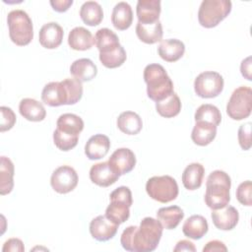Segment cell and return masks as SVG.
Segmentation results:
<instances>
[{"instance_id": "11", "label": "cell", "mask_w": 252, "mask_h": 252, "mask_svg": "<svg viewBox=\"0 0 252 252\" xmlns=\"http://www.w3.org/2000/svg\"><path fill=\"white\" fill-rule=\"evenodd\" d=\"M41 99L49 106L69 105L68 94L62 81L46 84L41 92Z\"/></svg>"}, {"instance_id": "34", "label": "cell", "mask_w": 252, "mask_h": 252, "mask_svg": "<svg viewBox=\"0 0 252 252\" xmlns=\"http://www.w3.org/2000/svg\"><path fill=\"white\" fill-rule=\"evenodd\" d=\"M156 109L160 116L165 118H172L176 116L181 110L180 98L175 93H172L166 98L156 102Z\"/></svg>"}, {"instance_id": "32", "label": "cell", "mask_w": 252, "mask_h": 252, "mask_svg": "<svg viewBox=\"0 0 252 252\" xmlns=\"http://www.w3.org/2000/svg\"><path fill=\"white\" fill-rule=\"evenodd\" d=\"M80 17L82 21L91 27L100 24L103 19V11L101 6L95 1L85 2L80 9Z\"/></svg>"}, {"instance_id": "36", "label": "cell", "mask_w": 252, "mask_h": 252, "mask_svg": "<svg viewBox=\"0 0 252 252\" xmlns=\"http://www.w3.org/2000/svg\"><path fill=\"white\" fill-rule=\"evenodd\" d=\"M126 58H127V54L122 45L111 52L99 53V61L104 67L109 69H113L121 66L126 61Z\"/></svg>"}, {"instance_id": "13", "label": "cell", "mask_w": 252, "mask_h": 252, "mask_svg": "<svg viewBox=\"0 0 252 252\" xmlns=\"http://www.w3.org/2000/svg\"><path fill=\"white\" fill-rule=\"evenodd\" d=\"M120 175L113 170L108 161L94 164L90 169V179L100 187H108L119 179Z\"/></svg>"}, {"instance_id": "42", "label": "cell", "mask_w": 252, "mask_h": 252, "mask_svg": "<svg viewBox=\"0 0 252 252\" xmlns=\"http://www.w3.org/2000/svg\"><path fill=\"white\" fill-rule=\"evenodd\" d=\"M25 250L24 243L21 239L19 238H10L8 239L2 248L3 252L7 251H18V252H23Z\"/></svg>"}, {"instance_id": "22", "label": "cell", "mask_w": 252, "mask_h": 252, "mask_svg": "<svg viewBox=\"0 0 252 252\" xmlns=\"http://www.w3.org/2000/svg\"><path fill=\"white\" fill-rule=\"evenodd\" d=\"M133 22V12L131 6L127 2H118L111 14V23L118 31L129 29Z\"/></svg>"}, {"instance_id": "12", "label": "cell", "mask_w": 252, "mask_h": 252, "mask_svg": "<svg viewBox=\"0 0 252 252\" xmlns=\"http://www.w3.org/2000/svg\"><path fill=\"white\" fill-rule=\"evenodd\" d=\"M109 165L120 176L130 172L136 164L135 154L128 148H120L113 152L108 159Z\"/></svg>"}, {"instance_id": "40", "label": "cell", "mask_w": 252, "mask_h": 252, "mask_svg": "<svg viewBox=\"0 0 252 252\" xmlns=\"http://www.w3.org/2000/svg\"><path fill=\"white\" fill-rule=\"evenodd\" d=\"M1 124H0V131L5 132L13 128L16 123V114L12 110V108L7 106H1Z\"/></svg>"}, {"instance_id": "27", "label": "cell", "mask_w": 252, "mask_h": 252, "mask_svg": "<svg viewBox=\"0 0 252 252\" xmlns=\"http://www.w3.org/2000/svg\"><path fill=\"white\" fill-rule=\"evenodd\" d=\"M136 34L139 39L148 44H154L162 38V26L159 21L153 24L137 23Z\"/></svg>"}, {"instance_id": "45", "label": "cell", "mask_w": 252, "mask_h": 252, "mask_svg": "<svg viewBox=\"0 0 252 252\" xmlns=\"http://www.w3.org/2000/svg\"><path fill=\"white\" fill-rule=\"evenodd\" d=\"M240 71H241V74L242 76L248 80V81H251L252 80V75H251V56H248L246 57L245 59L242 60L241 64H240Z\"/></svg>"}, {"instance_id": "15", "label": "cell", "mask_w": 252, "mask_h": 252, "mask_svg": "<svg viewBox=\"0 0 252 252\" xmlns=\"http://www.w3.org/2000/svg\"><path fill=\"white\" fill-rule=\"evenodd\" d=\"M63 35L64 32L62 27L55 22H50L44 24L39 30L38 40L42 47L54 49L62 43Z\"/></svg>"}, {"instance_id": "25", "label": "cell", "mask_w": 252, "mask_h": 252, "mask_svg": "<svg viewBox=\"0 0 252 252\" xmlns=\"http://www.w3.org/2000/svg\"><path fill=\"white\" fill-rule=\"evenodd\" d=\"M68 44L74 50L84 51L92 48L94 43L93 34L89 30L83 27H76L69 32Z\"/></svg>"}, {"instance_id": "46", "label": "cell", "mask_w": 252, "mask_h": 252, "mask_svg": "<svg viewBox=\"0 0 252 252\" xmlns=\"http://www.w3.org/2000/svg\"><path fill=\"white\" fill-rule=\"evenodd\" d=\"M173 251L174 252H178V251H189V252L192 251V252H195L196 247L191 241L183 239V240H180V241L177 242L176 246L173 248Z\"/></svg>"}, {"instance_id": "35", "label": "cell", "mask_w": 252, "mask_h": 252, "mask_svg": "<svg viewBox=\"0 0 252 252\" xmlns=\"http://www.w3.org/2000/svg\"><path fill=\"white\" fill-rule=\"evenodd\" d=\"M195 121H205L214 124L215 126L220 125L221 121V114L219 108L213 104L206 103L200 105L194 115Z\"/></svg>"}, {"instance_id": "39", "label": "cell", "mask_w": 252, "mask_h": 252, "mask_svg": "<svg viewBox=\"0 0 252 252\" xmlns=\"http://www.w3.org/2000/svg\"><path fill=\"white\" fill-rule=\"evenodd\" d=\"M252 183L250 180H246L239 184L236 189V198L238 202L244 206H252Z\"/></svg>"}, {"instance_id": "8", "label": "cell", "mask_w": 252, "mask_h": 252, "mask_svg": "<svg viewBox=\"0 0 252 252\" xmlns=\"http://www.w3.org/2000/svg\"><path fill=\"white\" fill-rule=\"evenodd\" d=\"M252 90L241 86L233 91L226 104V113L233 120H242L251 114Z\"/></svg>"}, {"instance_id": "24", "label": "cell", "mask_w": 252, "mask_h": 252, "mask_svg": "<svg viewBox=\"0 0 252 252\" xmlns=\"http://www.w3.org/2000/svg\"><path fill=\"white\" fill-rule=\"evenodd\" d=\"M208 221L201 215H193L189 217L182 226L184 235L195 240L201 239L208 232Z\"/></svg>"}, {"instance_id": "23", "label": "cell", "mask_w": 252, "mask_h": 252, "mask_svg": "<svg viewBox=\"0 0 252 252\" xmlns=\"http://www.w3.org/2000/svg\"><path fill=\"white\" fill-rule=\"evenodd\" d=\"M94 43L97 47L99 53H108L121 46L117 34L107 28L99 29L95 32Z\"/></svg>"}, {"instance_id": "10", "label": "cell", "mask_w": 252, "mask_h": 252, "mask_svg": "<svg viewBox=\"0 0 252 252\" xmlns=\"http://www.w3.org/2000/svg\"><path fill=\"white\" fill-rule=\"evenodd\" d=\"M79 181L76 170L69 165L57 167L51 175L50 184L54 191L59 194H66L73 191Z\"/></svg>"}, {"instance_id": "20", "label": "cell", "mask_w": 252, "mask_h": 252, "mask_svg": "<svg viewBox=\"0 0 252 252\" xmlns=\"http://www.w3.org/2000/svg\"><path fill=\"white\" fill-rule=\"evenodd\" d=\"M70 73L80 82H89L96 76L97 68L91 59L80 58L71 64Z\"/></svg>"}, {"instance_id": "5", "label": "cell", "mask_w": 252, "mask_h": 252, "mask_svg": "<svg viewBox=\"0 0 252 252\" xmlns=\"http://www.w3.org/2000/svg\"><path fill=\"white\" fill-rule=\"evenodd\" d=\"M110 204L105 210V217L116 224L125 222L130 217L132 206V193L126 186H120L113 190L109 196Z\"/></svg>"}, {"instance_id": "16", "label": "cell", "mask_w": 252, "mask_h": 252, "mask_svg": "<svg viewBox=\"0 0 252 252\" xmlns=\"http://www.w3.org/2000/svg\"><path fill=\"white\" fill-rule=\"evenodd\" d=\"M213 223L220 230H231L239 220L238 211L233 206H225L219 210H213L211 214Z\"/></svg>"}, {"instance_id": "1", "label": "cell", "mask_w": 252, "mask_h": 252, "mask_svg": "<svg viewBox=\"0 0 252 252\" xmlns=\"http://www.w3.org/2000/svg\"><path fill=\"white\" fill-rule=\"evenodd\" d=\"M163 226L157 219L144 218L139 226L126 227L120 237V243L126 251L151 252L154 251L161 238Z\"/></svg>"}, {"instance_id": "41", "label": "cell", "mask_w": 252, "mask_h": 252, "mask_svg": "<svg viewBox=\"0 0 252 252\" xmlns=\"http://www.w3.org/2000/svg\"><path fill=\"white\" fill-rule=\"evenodd\" d=\"M238 143L242 150L247 151L251 148V123L247 122L242 124L237 133Z\"/></svg>"}, {"instance_id": "43", "label": "cell", "mask_w": 252, "mask_h": 252, "mask_svg": "<svg viewBox=\"0 0 252 252\" xmlns=\"http://www.w3.org/2000/svg\"><path fill=\"white\" fill-rule=\"evenodd\" d=\"M73 4V0H51L50 5L54 11L63 13L66 12Z\"/></svg>"}, {"instance_id": "3", "label": "cell", "mask_w": 252, "mask_h": 252, "mask_svg": "<svg viewBox=\"0 0 252 252\" xmlns=\"http://www.w3.org/2000/svg\"><path fill=\"white\" fill-rule=\"evenodd\" d=\"M144 80L147 84V94L152 100L158 102L173 92V83L165 69L158 63L149 64L144 69Z\"/></svg>"}, {"instance_id": "6", "label": "cell", "mask_w": 252, "mask_h": 252, "mask_svg": "<svg viewBox=\"0 0 252 252\" xmlns=\"http://www.w3.org/2000/svg\"><path fill=\"white\" fill-rule=\"evenodd\" d=\"M229 0H204L198 11L199 24L207 29L217 27L231 11Z\"/></svg>"}, {"instance_id": "14", "label": "cell", "mask_w": 252, "mask_h": 252, "mask_svg": "<svg viewBox=\"0 0 252 252\" xmlns=\"http://www.w3.org/2000/svg\"><path fill=\"white\" fill-rule=\"evenodd\" d=\"M118 229V224L108 220L105 215L97 216L90 223L91 235L98 241H107L114 237Z\"/></svg>"}, {"instance_id": "9", "label": "cell", "mask_w": 252, "mask_h": 252, "mask_svg": "<svg viewBox=\"0 0 252 252\" xmlns=\"http://www.w3.org/2000/svg\"><path fill=\"white\" fill-rule=\"evenodd\" d=\"M223 78L215 71H205L197 76L194 81V90L198 96L213 98L223 90Z\"/></svg>"}, {"instance_id": "2", "label": "cell", "mask_w": 252, "mask_h": 252, "mask_svg": "<svg viewBox=\"0 0 252 252\" xmlns=\"http://www.w3.org/2000/svg\"><path fill=\"white\" fill-rule=\"evenodd\" d=\"M230 177L226 172L222 170L211 172L206 182V205L212 210H219L227 206L230 201Z\"/></svg>"}, {"instance_id": "37", "label": "cell", "mask_w": 252, "mask_h": 252, "mask_svg": "<svg viewBox=\"0 0 252 252\" xmlns=\"http://www.w3.org/2000/svg\"><path fill=\"white\" fill-rule=\"evenodd\" d=\"M78 140H79V136L69 135L61 132L58 129H55V131L53 132V142L55 146L59 150L64 152L70 151L73 148H75L78 144Z\"/></svg>"}, {"instance_id": "29", "label": "cell", "mask_w": 252, "mask_h": 252, "mask_svg": "<svg viewBox=\"0 0 252 252\" xmlns=\"http://www.w3.org/2000/svg\"><path fill=\"white\" fill-rule=\"evenodd\" d=\"M157 218L165 229L175 228L184 218V212L178 206H169L158 209Z\"/></svg>"}, {"instance_id": "17", "label": "cell", "mask_w": 252, "mask_h": 252, "mask_svg": "<svg viewBox=\"0 0 252 252\" xmlns=\"http://www.w3.org/2000/svg\"><path fill=\"white\" fill-rule=\"evenodd\" d=\"M109 149V138L103 134H95L88 140L85 146V154L91 160L100 159L107 155Z\"/></svg>"}, {"instance_id": "30", "label": "cell", "mask_w": 252, "mask_h": 252, "mask_svg": "<svg viewBox=\"0 0 252 252\" xmlns=\"http://www.w3.org/2000/svg\"><path fill=\"white\" fill-rule=\"evenodd\" d=\"M118 129L127 135L138 134L143 127L142 118L133 111H124L117 118Z\"/></svg>"}, {"instance_id": "33", "label": "cell", "mask_w": 252, "mask_h": 252, "mask_svg": "<svg viewBox=\"0 0 252 252\" xmlns=\"http://www.w3.org/2000/svg\"><path fill=\"white\" fill-rule=\"evenodd\" d=\"M14 163L12 160L2 156L0 162V194H9L14 187Z\"/></svg>"}, {"instance_id": "38", "label": "cell", "mask_w": 252, "mask_h": 252, "mask_svg": "<svg viewBox=\"0 0 252 252\" xmlns=\"http://www.w3.org/2000/svg\"><path fill=\"white\" fill-rule=\"evenodd\" d=\"M68 94L69 97V105L77 103L83 96V85L82 82L77 79L67 78L62 81Z\"/></svg>"}, {"instance_id": "26", "label": "cell", "mask_w": 252, "mask_h": 252, "mask_svg": "<svg viewBox=\"0 0 252 252\" xmlns=\"http://www.w3.org/2000/svg\"><path fill=\"white\" fill-rule=\"evenodd\" d=\"M217 135V126L205 121H197L192 133L191 139L198 146H207L213 142Z\"/></svg>"}, {"instance_id": "21", "label": "cell", "mask_w": 252, "mask_h": 252, "mask_svg": "<svg viewBox=\"0 0 252 252\" xmlns=\"http://www.w3.org/2000/svg\"><path fill=\"white\" fill-rule=\"evenodd\" d=\"M21 115L29 121H42L46 116V110L43 104L33 98H23L19 104Z\"/></svg>"}, {"instance_id": "28", "label": "cell", "mask_w": 252, "mask_h": 252, "mask_svg": "<svg viewBox=\"0 0 252 252\" xmlns=\"http://www.w3.org/2000/svg\"><path fill=\"white\" fill-rule=\"evenodd\" d=\"M205 174L204 166L199 162L187 165L182 173L183 186L188 190H196L201 187Z\"/></svg>"}, {"instance_id": "4", "label": "cell", "mask_w": 252, "mask_h": 252, "mask_svg": "<svg viewBox=\"0 0 252 252\" xmlns=\"http://www.w3.org/2000/svg\"><path fill=\"white\" fill-rule=\"evenodd\" d=\"M7 24L10 39L16 45H28L33 38L32 22L25 11H11L7 16Z\"/></svg>"}, {"instance_id": "31", "label": "cell", "mask_w": 252, "mask_h": 252, "mask_svg": "<svg viewBox=\"0 0 252 252\" xmlns=\"http://www.w3.org/2000/svg\"><path fill=\"white\" fill-rule=\"evenodd\" d=\"M56 126V129L60 130L63 133L73 136H79L84 129V121L80 116L76 114L64 113L58 117Z\"/></svg>"}, {"instance_id": "19", "label": "cell", "mask_w": 252, "mask_h": 252, "mask_svg": "<svg viewBox=\"0 0 252 252\" xmlns=\"http://www.w3.org/2000/svg\"><path fill=\"white\" fill-rule=\"evenodd\" d=\"M184 52V43L176 38L163 39L158 47V55L166 62H175L179 60L183 56Z\"/></svg>"}, {"instance_id": "7", "label": "cell", "mask_w": 252, "mask_h": 252, "mask_svg": "<svg viewBox=\"0 0 252 252\" xmlns=\"http://www.w3.org/2000/svg\"><path fill=\"white\" fill-rule=\"evenodd\" d=\"M146 191L152 199L159 203H168L176 199L178 185L169 175L153 176L146 183Z\"/></svg>"}, {"instance_id": "44", "label": "cell", "mask_w": 252, "mask_h": 252, "mask_svg": "<svg viewBox=\"0 0 252 252\" xmlns=\"http://www.w3.org/2000/svg\"><path fill=\"white\" fill-rule=\"evenodd\" d=\"M212 251H227L226 246L223 242L220 240L209 241L203 248V252H212Z\"/></svg>"}, {"instance_id": "18", "label": "cell", "mask_w": 252, "mask_h": 252, "mask_svg": "<svg viewBox=\"0 0 252 252\" xmlns=\"http://www.w3.org/2000/svg\"><path fill=\"white\" fill-rule=\"evenodd\" d=\"M161 7L159 0H139L136 7L138 22L153 24L158 21Z\"/></svg>"}]
</instances>
